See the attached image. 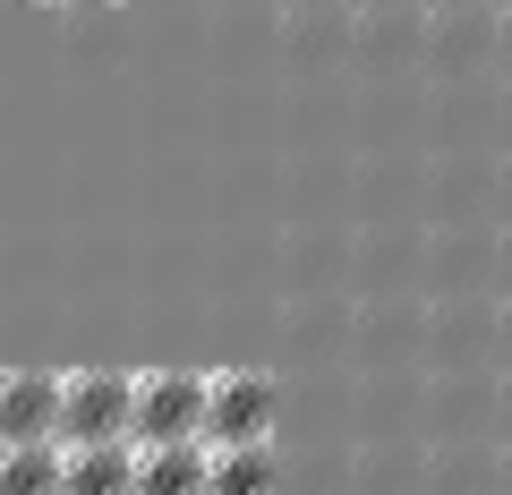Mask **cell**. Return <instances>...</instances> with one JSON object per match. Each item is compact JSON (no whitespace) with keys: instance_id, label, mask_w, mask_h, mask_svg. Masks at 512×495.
Masks as SVG:
<instances>
[{"instance_id":"8992f818","label":"cell","mask_w":512,"mask_h":495,"mask_svg":"<svg viewBox=\"0 0 512 495\" xmlns=\"http://www.w3.org/2000/svg\"><path fill=\"white\" fill-rule=\"evenodd\" d=\"M60 495H137V444H69V487Z\"/></svg>"},{"instance_id":"3957f363","label":"cell","mask_w":512,"mask_h":495,"mask_svg":"<svg viewBox=\"0 0 512 495\" xmlns=\"http://www.w3.org/2000/svg\"><path fill=\"white\" fill-rule=\"evenodd\" d=\"M137 444H188L205 436V376L197 367H146L137 376Z\"/></svg>"},{"instance_id":"5b68a950","label":"cell","mask_w":512,"mask_h":495,"mask_svg":"<svg viewBox=\"0 0 512 495\" xmlns=\"http://www.w3.org/2000/svg\"><path fill=\"white\" fill-rule=\"evenodd\" d=\"M214 478V444L188 436V444H137V495H205Z\"/></svg>"},{"instance_id":"8fae6325","label":"cell","mask_w":512,"mask_h":495,"mask_svg":"<svg viewBox=\"0 0 512 495\" xmlns=\"http://www.w3.org/2000/svg\"><path fill=\"white\" fill-rule=\"evenodd\" d=\"M495 77L512 86V9H495Z\"/></svg>"},{"instance_id":"9c48e42d","label":"cell","mask_w":512,"mask_h":495,"mask_svg":"<svg viewBox=\"0 0 512 495\" xmlns=\"http://www.w3.org/2000/svg\"><path fill=\"white\" fill-rule=\"evenodd\" d=\"M495 376H512V299H495Z\"/></svg>"},{"instance_id":"5bb4252c","label":"cell","mask_w":512,"mask_h":495,"mask_svg":"<svg viewBox=\"0 0 512 495\" xmlns=\"http://www.w3.org/2000/svg\"><path fill=\"white\" fill-rule=\"evenodd\" d=\"M504 9H512V0H504Z\"/></svg>"},{"instance_id":"7c38bea8","label":"cell","mask_w":512,"mask_h":495,"mask_svg":"<svg viewBox=\"0 0 512 495\" xmlns=\"http://www.w3.org/2000/svg\"><path fill=\"white\" fill-rule=\"evenodd\" d=\"M495 444H512V376H504V393H495Z\"/></svg>"},{"instance_id":"52a82bcc","label":"cell","mask_w":512,"mask_h":495,"mask_svg":"<svg viewBox=\"0 0 512 495\" xmlns=\"http://www.w3.org/2000/svg\"><path fill=\"white\" fill-rule=\"evenodd\" d=\"M69 487V444H0V495H60Z\"/></svg>"},{"instance_id":"6da1fadb","label":"cell","mask_w":512,"mask_h":495,"mask_svg":"<svg viewBox=\"0 0 512 495\" xmlns=\"http://www.w3.org/2000/svg\"><path fill=\"white\" fill-rule=\"evenodd\" d=\"M128 427H137V376H120V367L60 376V444H120Z\"/></svg>"},{"instance_id":"4fadbf2b","label":"cell","mask_w":512,"mask_h":495,"mask_svg":"<svg viewBox=\"0 0 512 495\" xmlns=\"http://www.w3.org/2000/svg\"><path fill=\"white\" fill-rule=\"evenodd\" d=\"M495 495H512V444H495Z\"/></svg>"},{"instance_id":"ba28073f","label":"cell","mask_w":512,"mask_h":495,"mask_svg":"<svg viewBox=\"0 0 512 495\" xmlns=\"http://www.w3.org/2000/svg\"><path fill=\"white\" fill-rule=\"evenodd\" d=\"M282 470H274V444H231V453H214V478H205V495H274Z\"/></svg>"},{"instance_id":"30bf717a","label":"cell","mask_w":512,"mask_h":495,"mask_svg":"<svg viewBox=\"0 0 512 495\" xmlns=\"http://www.w3.org/2000/svg\"><path fill=\"white\" fill-rule=\"evenodd\" d=\"M495 299H512V222L495 231Z\"/></svg>"},{"instance_id":"277c9868","label":"cell","mask_w":512,"mask_h":495,"mask_svg":"<svg viewBox=\"0 0 512 495\" xmlns=\"http://www.w3.org/2000/svg\"><path fill=\"white\" fill-rule=\"evenodd\" d=\"M60 436V376L43 367H0V444Z\"/></svg>"},{"instance_id":"7a4b0ae2","label":"cell","mask_w":512,"mask_h":495,"mask_svg":"<svg viewBox=\"0 0 512 495\" xmlns=\"http://www.w3.org/2000/svg\"><path fill=\"white\" fill-rule=\"evenodd\" d=\"M274 427V376L265 367H214L205 376V444L231 453V444H265Z\"/></svg>"}]
</instances>
